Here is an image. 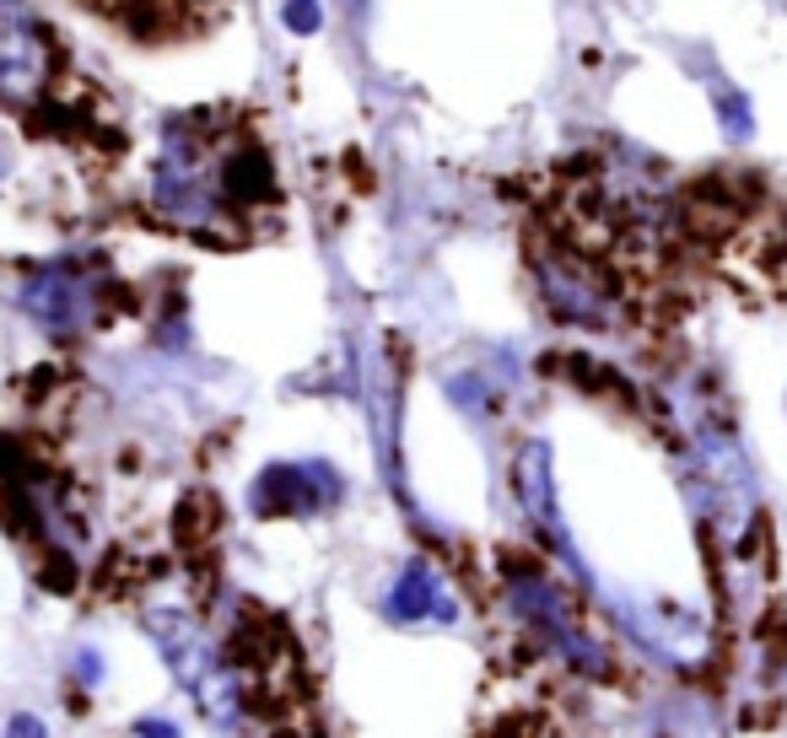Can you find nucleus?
Returning a JSON list of instances; mask_svg holds the SVG:
<instances>
[{"instance_id": "15", "label": "nucleus", "mask_w": 787, "mask_h": 738, "mask_svg": "<svg viewBox=\"0 0 787 738\" xmlns=\"http://www.w3.org/2000/svg\"><path fill=\"white\" fill-rule=\"evenodd\" d=\"M501 738H561V734H556V728H545V723H539V717H529V711H518V717H507Z\"/></svg>"}, {"instance_id": "8", "label": "nucleus", "mask_w": 787, "mask_h": 738, "mask_svg": "<svg viewBox=\"0 0 787 738\" xmlns=\"http://www.w3.org/2000/svg\"><path fill=\"white\" fill-rule=\"evenodd\" d=\"M512 501H518L524 523H535L561 555L572 550L567 529H561V512H556V458H550V443L529 437L524 448L512 453Z\"/></svg>"}, {"instance_id": "10", "label": "nucleus", "mask_w": 787, "mask_h": 738, "mask_svg": "<svg viewBox=\"0 0 787 738\" xmlns=\"http://www.w3.org/2000/svg\"><path fill=\"white\" fill-rule=\"evenodd\" d=\"M173 523H178V539H184V544H206L210 533L221 529V512H216V501H210L206 491H195L184 507H178Z\"/></svg>"}, {"instance_id": "11", "label": "nucleus", "mask_w": 787, "mask_h": 738, "mask_svg": "<svg viewBox=\"0 0 787 738\" xmlns=\"http://www.w3.org/2000/svg\"><path fill=\"white\" fill-rule=\"evenodd\" d=\"M103 685H108V657H103V647H76V653H71V690L97 696Z\"/></svg>"}, {"instance_id": "3", "label": "nucleus", "mask_w": 787, "mask_h": 738, "mask_svg": "<svg viewBox=\"0 0 787 738\" xmlns=\"http://www.w3.org/2000/svg\"><path fill=\"white\" fill-rule=\"evenodd\" d=\"M103 297H108V281L92 276V264H82V259H49V264L22 270V281H17L22 313L39 329H49L54 340H71L97 324Z\"/></svg>"}, {"instance_id": "2", "label": "nucleus", "mask_w": 787, "mask_h": 738, "mask_svg": "<svg viewBox=\"0 0 787 738\" xmlns=\"http://www.w3.org/2000/svg\"><path fill=\"white\" fill-rule=\"evenodd\" d=\"M529 276H535L539 302L556 324L593 329V334H615L631 324V308H636L631 281L615 264L582 253L556 232H539L529 243Z\"/></svg>"}, {"instance_id": "13", "label": "nucleus", "mask_w": 787, "mask_h": 738, "mask_svg": "<svg viewBox=\"0 0 787 738\" xmlns=\"http://www.w3.org/2000/svg\"><path fill=\"white\" fill-rule=\"evenodd\" d=\"M130 738H184V728L173 717H163V711H146V717L130 723Z\"/></svg>"}, {"instance_id": "12", "label": "nucleus", "mask_w": 787, "mask_h": 738, "mask_svg": "<svg viewBox=\"0 0 787 738\" xmlns=\"http://www.w3.org/2000/svg\"><path fill=\"white\" fill-rule=\"evenodd\" d=\"M281 22H287L297 39H313V33L324 28V6H319V0H287V6H281Z\"/></svg>"}, {"instance_id": "6", "label": "nucleus", "mask_w": 787, "mask_h": 738, "mask_svg": "<svg viewBox=\"0 0 787 738\" xmlns=\"http://www.w3.org/2000/svg\"><path fill=\"white\" fill-rule=\"evenodd\" d=\"M377 615L389 620V625H443V631H454L458 620H464V604H458L454 582L448 572L437 567V561H426V555H411L394 582L383 588V599H377Z\"/></svg>"}, {"instance_id": "9", "label": "nucleus", "mask_w": 787, "mask_h": 738, "mask_svg": "<svg viewBox=\"0 0 787 738\" xmlns=\"http://www.w3.org/2000/svg\"><path fill=\"white\" fill-rule=\"evenodd\" d=\"M717 124H723V141L728 146H749L755 141V114H749V97L734 86H717Z\"/></svg>"}, {"instance_id": "7", "label": "nucleus", "mask_w": 787, "mask_h": 738, "mask_svg": "<svg viewBox=\"0 0 787 738\" xmlns=\"http://www.w3.org/2000/svg\"><path fill=\"white\" fill-rule=\"evenodd\" d=\"M216 189H221L227 210H232L244 227H249L265 206H276V200H281V184H276V157L265 152V141H253V135H227V129H221V141H216Z\"/></svg>"}, {"instance_id": "14", "label": "nucleus", "mask_w": 787, "mask_h": 738, "mask_svg": "<svg viewBox=\"0 0 787 738\" xmlns=\"http://www.w3.org/2000/svg\"><path fill=\"white\" fill-rule=\"evenodd\" d=\"M0 738H49V723H43L39 711H11Z\"/></svg>"}, {"instance_id": "16", "label": "nucleus", "mask_w": 787, "mask_h": 738, "mask_svg": "<svg viewBox=\"0 0 787 738\" xmlns=\"http://www.w3.org/2000/svg\"><path fill=\"white\" fill-rule=\"evenodd\" d=\"M11 173V146H6V135H0V178Z\"/></svg>"}, {"instance_id": "5", "label": "nucleus", "mask_w": 787, "mask_h": 738, "mask_svg": "<svg viewBox=\"0 0 787 738\" xmlns=\"http://www.w3.org/2000/svg\"><path fill=\"white\" fill-rule=\"evenodd\" d=\"M345 501V475L330 458H291L265 464L249 486V512L259 523H297V518H324Z\"/></svg>"}, {"instance_id": "4", "label": "nucleus", "mask_w": 787, "mask_h": 738, "mask_svg": "<svg viewBox=\"0 0 787 738\" xmlns=\"http://www.w3.org/2000/svg\"><path fill=\"white\" fill-rule=\"evenodd\" d=\"M54 92V33L28 0H0V103L33 114Z\"/></svg>"}, {"instance_id": "1", "label": "nucleus", "mask_w": 787, "mask_h": 738, "mask_svg": "<svg viewBox=\"0 0 787 738\" xmlns=\"http://www.w3.org/2000/svg\"><path fill=\"white\" fill-rule=\"evenodd\" d=\"M497 593L501 615L524 631L529 657H556L567 674H578L588 685L621 679V653L610 647V636L593 631V615L582 610L572 582L556 576V567H545L529 550H501Z\"/></svg>"}]
</instances>
